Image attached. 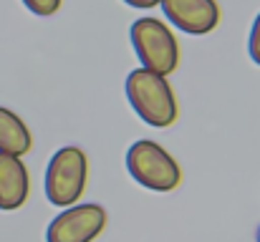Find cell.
Masks as SVG:
<instances>
[{"mask_svg": "<svg viewBox=\"0 0 260 242\" xmlns=\"http://www.w3.org/2000/svg\"><path fill=\"white\" fill-rule=\"evenodd\" d=\"M126 98L137 116L154 126L165 129L177 121V98L167 76L149 68H137L126 76Z\"/></svg>", "mask_w": 260, "mask_h": 242, "instance_id": "obj_1", "label": "cell"}, {"mask_svg": "<svg viewBox=\"0 0 260 242\" xmlns=\"http://www.w3.org/2000/svg\"><path fill=\"white\" fill-rule=\"evenodd\" d=\"M126 171L152 192H172L182 182V169L174 157L152 139H139L126 149Z\"/></svg>", "mask_w": 260, "mask_h": 242, "instance_id": "obj_2", "label": "cell"}, {"mask_svg": "<svg viewBox=\"0 0 260 242\" xmlns=\"http://www.w3.org/2000/svg\"><path fill=\"white\" fill-rule=\"evenodd\" d=\"M129 36H132L134 53L142 61V68H149V71L162 74V76H170L177 68L179 46H177V38L167 23L144 15V18L132 23Z\"/></svg>", "mask_w": 260, "mask_h": 242, "instance_id": "obj_3", "label": "cell"}, {"mask_svg": "<svg viewBox=\"0 0 260 242\" xmlns=\"http://www.w3.org/2000/svg\"><path fill=\"white\" fill-rule=\"evenodd\" d=\"M88 159L84 149L79 147H63L58 149L48 166H46V199L56 207H69L81 199L86 189Z\"/></svg>", "mask_w": 260, "mask_h": 242, "instance_id": "obj_4", "label": "cell"}, {"mask_svg": "<svg viewBox=\"0 0 260 242\" xmlns=\"http://www.w3.org/2000/svg\"><path fill=\"white\" fill-rule=\"evenodd\" d=\"M106 227V210L101 204H69L66 212L53 217L46 230V242H93Z\"/></svg>", "mask_w": 260, "mask_h": 242, "instance_id": "obj_5", "label": "cell"}, {"mask_svg": "<svg viewBox=\"0 0 260 242\" xmlns=\"http://www.w3.org/2000/svg\"><path fill=\"white\" fill-rule=\"evenodd\" d=\"M167 20L189 36H207L220 23V5L215 0H159Z\"/></svg>", "mask_w": 260, "mask_h": 242, "instance_id": "obj_6", "label": "cell"}, {"mask_svg": "<svg viewBox=\"0 0 260 242\" xmlns=\"http://www.w3.org/2000/svg\"><path fill=\"white\" fill-rule=\"evenodd\" d=\"M30 192V179L28 169L15 154L0 152V210L13 212L28 202Z\"/></svg>", "mask_w": 260, "mask_h": 242, "instance_id": "obj_7", "label": "cell"}, {"mask_svg": "<svg viewBox=\"0 0 260 242\" xmlns=\"http://www.w3.org/2000/svg\"><path fill=\"white\" fill-rule=\"evenodd\" d=\"M30 149H33V136L23 124V119L15 111L0 106V152L23 157Z\"/></svg>", "mask_w": 260, "mask_h": 242, "instance_id": "obj_8", "label": "cell"}, {"mask_svg": "<svg viewBox=\"0 0 260 242\" xmlns=\"http://www.w3.org/2000/svg\"><path fill=\"white\" fill-rule=\"evenodd\" d=\"M61 3H63V0H23V5H25L33 15H38V18H48V15L58 13Z\"/></svg>", "mask_w": 260, "mask_h": 242, "instance_id": "obj_9", "label": "cell"}, {"mask_svg": "<svg viewBox=\"0 0 260 242\" xmlns=\"http://www.w3.org/2000/svg\"><path fill=\"white\" fill-rule=\"evenodd\" d=\"M248 53L250 58L260 66V13L258 18L253 20V28H250V38H248Z\"/></svg>", "mask_w": 260, "mask_h": 242, "instance_id": "obj_10", "label": "cell"}, {"mask_svg": "<svg viewBox=\"0 0 260 242\" xmlns=\"http://www.w3.org/2000/svg\"><path fill=\"white\" fill-rule=\"evenodd\" d=\"M126 5H132V8H154V5H159V0H124Z\"/></svg>", "mask_w": 260, "mask_h": 242, "instance_id": "obj_11", "label": "cell"}, {"mask_svg": "<svg viewBox=\"0 0 260 242\" xmlns=\"http://www.w3.org/2000/svg\"><path fill=\"white\" fill-rule=\"evenodd\" d=\"M258 242H260V227H258Z\"/></svg>", "mask_w": 260, "mask_h": 242, "instance_id": "obj_12", "label": "cell"}]
</instances>
